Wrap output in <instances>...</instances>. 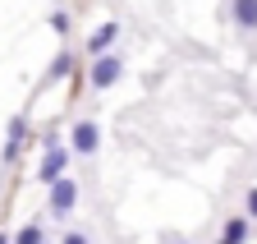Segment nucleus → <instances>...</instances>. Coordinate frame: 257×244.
Masks as SVG:
<instances>
[{"instance_id": "obj_1", "label": "nucleus", "mask_w": 257, "mask_h": 244, "mask_svg": "<svg viewBox=\"0 0 257 244\" xmlns=\"http://www.w3.org/2000/svg\"><path fill=\"white\" fill-rule=\"evenodd\" d=\"M119 74H124V60H119V55H106V51L92 55V88H96V93H106Z\"/></svg>"}, {"instance_id": "obj_2", "label": "nucleus", "mask_w": 257, "mask_h": 244, "mask_svg": "<svg viewBox=\"0 0 257 244\" xmlns=\"http://www.w3.org/2000/svg\"><path fill=\"white\" fill-rule=\"evenodd\" d=\"M69 157H74V147H46V157H42V166H37V180L42 185H55V180L64 175V166H69Z\"/></svg>"}, {"instance_id": "obj_3", "label": "nucleus", "mask_w": 257, "mask_h": 244, "mask_svg": "<svg viewBox=\"0 0 257 244\" xmlns=\"http://www.w3.org/2000/svg\"><path fill=\"white\" fill-rule=\"evenodd\" d=\"M46 189H51V212H55V217H64V212L78 203V185H74L69 175H60L55 185H46Z\"/></svg>"}, {"instance_id": "obj_4", "label": "nucleus", "mask_w": 257, "mask_h": 244, "mask_svg": "<svg viewBox=\"0 0 257 244\" xmlns=\"http://www.w3.org/2000/svg\"><path fill=\"white\" fill-rule=\"evenodd\" d=\"M69 147L78 152V157H92V152L101 147V129H96L92 120H78V125H74V138H69Z\"/></svg>"}, {"instance_id": "obj_5", "label": "nucleus", "mask_w": 257, "mask_h": 244, "mask_svg": "<svg viewBox=\"0 0 257 244\" xmlns=\"http://www.w3.org/2000/svg\"><path fill=\"white\" fill-rule=\"evenodd\" d=\"M115 37H119V23L110 19V23H101V28L87 37V51H92V55H101V51H110V46H115Z\"/></svg>"}, {"instance_id": "obj_6", "label": "nucleus", "mask_w": 257, "mask_h": 244, "mask_svg": "<svg viewBox=\"0 0 257 244\" xmlns=\"http://www.w3.org/2000/svg\"><path fill=\"white\" fill-rule=\"evenodd\" d=\"M230 14L239 28H257V0H230Z\"/></svg>"}, {"instance_id": "obj_7", "label": "nucleus", "mask_w": 257, "mask_h": 244, "mask_svg": "<svg viewBox=\"0 0 257 244\" xmlns=\"http://www.w3.org/2000/svg\"><path fill=\"white\" fill-rule=\"evenodd\" d=\"M243 239H248V217H230L216 244H243Z\"/></svg>"}, {"instance_id": "obj_8", "label": "nucleus", "mask_w": 257, "mask_h": 244, "mask_svg": "<svg viewBox=\"0 0 257 244\" xmlns=\"http://www.w3.org/2000/svg\"><path fill=\"white\" fill-rule=\"evenodd\" d=\"M23 129H28L23 120H10V143H5V161H14V157H19V143H23Z\"/></svg>"}, {"instance_id": "obj_9", "label": "nucleus", "mask_w": 257, "mask_h": 244, "mask_svg": "<svg viewBox=\"0 0 257 244\" xmlns=\"http://www.w3.org/2000/svg\"><path fill=\"white\" fill-rule=\"evenodd\" d=\"M69 69H74V55H69V51H60V55L51 60V78H64Z\"/></svg>"}, {"instance_id": "obj_10", "label": "nucleus", "mask_w": 257, "mask_h": 244, "mask_svg": "<svg viewBox=\"0 0 257 244\" xmlns=\"http://www.w3.org/2000/svg\"><path fill=\"white\" fill-rule=\"evenodd\" d=\"M14 244H46V235H42V226H23L14 235Z\"/></svg>"}, {"instance_id": "obj_11", "label": "nucleus", "mask_w": 257, "mask_h": 244, "mask_svg": "<svg viewBox=\"0 0 257 244\" xmlns=\"http://www.w3.org/2000/svg\"><path fill=\"white\" fill-rule=\"evenodd\" d=\"M51 28L64 37V33H69V14H64V10H55V14H51Z\"/></svg>"}, {"instance_id": "obj_12", "label": "nucleus", "mask_w": 257, "mask_h": 244, "mask_svg": "<svg viewBox=\"0 0 257 244\" xmlns=\"http://www.w3.org/2000/svg\"><path fill=\"white\" fill-rule=\"evenodd\" d=\"M243 207H248V217H257V189H248V194H243Z\"/></svg>"}, {"instance_id": "obj_13", "label": "nucleus", "mask_w": 257, "mask_h": 244, "mask_svg": "<svg viewBox=\"0 0 257 244\" xmlns=\"http://www.w3.org/2000/svg\"><path fill=\"white\" fill-rule=\"evenodd\" d=\"M60 244H87V239H83L78 230H69V235H60Z\"/></svg>"}, {"instance_id": "obj_14", "label": "nucleus", "mask_w": 257, "mask_h": 244, "mask_svg": "<svg viewBox=\"0 0 257 244\" xmlns=\"http://www.w3.org/2000/svg\"><path fill=\"white\" fill-rule=\"evenodd\" d=\"M166 244H193V239H166Z\"/></svg>"}, {"instance_id": "obj_15", "label": "nucleus", "mask_w": 257, "mask_h": 244, "mask_svg": "<svg viewBox=\"0 0 257 244\" xmlns=\"http://www.w3.org/2000/svg\"><path fill=\"white\" fill-rule=\"evenodd\" d=\"M0 244H14V239H10V235H0Z\"/></svg>"}]
</instances>
